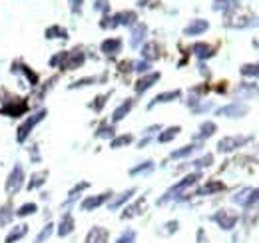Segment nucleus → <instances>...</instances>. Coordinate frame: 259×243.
I'll use <instances>...</instances> for the list:
<instances>
[{
    "label": "nucleus",
    "instance_id": "obj_17",
    "mask_svg": "<svg viewBox=\"0 0 259 243\" xmlns=\"http://www.w3.org/2000/svg\"><path fill=\"white\" fill-rule=\"evenodd\" d=\"M207 28H209V22L203 20V18H197V20H192V22L184 28V34H186V36H199V34H203Z\"/></svg>",
    "mask_w": 259,
    "mask_h": 243
},
{
    "label": "nucleus",
    "instance_id": "obj_44",
    "mask_svg": "<svg viewBox=\"0 0 259 243\" xmlns=\"http://www.w3.org/2000/svg\"><path fill=\"white\" fill-rule=\"evenodd\" d=\"M241 74H243V76L259 78V64H243V66H241Z\"/></svg>",
    "mask_w": 259,
    "mask_h": 243
},
{
    "label": "nucleus",
    "instance_id": "obj_21",
    "mask_svg": "<svg viewBox=\"0 0 259 243\" xmlns=\"http://www.w3.org/2000/svg\"><path fill=\"white\" fill-rule=\"evenodd\" d=\"M215 132H218V126H215L213 122H203V124L199 126V130H197V134L194 136V140H195V142L207 140V138H211Z\"/></svg>",
    "mask_w": 259,
    "mask_h": 243
},
{
    "label": "nucleus",
    "instance_id": "obj_1",
    "mask_svg": "<svg viewBox=\"0 0 259 243\" xmlns=\"http://www.w3.org/2000/svg\"><path fill=\"white\" fill-rule=\"evenodd\" d=\"M24 183H26V172H24L22 164H14V168L10 170V174H8L6 182H4V191H6V195H8V197L18 195L20 189L24 187Z\"/></svg>",
    "mask_w": 259,
    "mask_h": 243
},
{
    "label": "nucleus",
    "instance_id": "obj_13",
    "mask_svg": "<svg viewBox=\"0 0 259 243\" xmlns=\"http://www.w3.org/2000/svg\"><path fill=\"white\" fill-rule=\"evenodd\" d=\"M84 62H86V54L82 50H68V56H66L62 70H78Z\"/></svg>",
    "mask_w": 259,
    "mask_h": 243
},
{
    "label": "nucleus",
    "instance_id": "obj_18",
    "mask_svg": "<svg viewBox=\"0 0 259 243\" xmlns=\"http://www.w3.org/2000/svg\"><path fill=\"white\" fill-rule=\"evenodd\" d=\"M134 193H136V187H130V189H126V191H122L120 195L112 197V199H110V204H108V206H110V210H112V212L120 210V208H122L126 201H130V199H132V195H134Z\"/></svg>",
    "mask_w": 259,
    "mask_h": 243
},
{
    "label": "nucleus",
    "instance_id": "obj_52",
    "mask_svg": "<svg viewBox=\"0 0 259 243\" xmlns=\"http://www.w3.org/2000/svg\"><path fill=\"white\" fill-rule=\"evenodd\" d=\"M209 108H211L209 102H207V104H201V106H192V110H194L195 114H197V112H205V110H209Z\"/></svg>",
    "mask_w": 259,
    "mask_h": 243
},
{
    "label": "nucleus",
    "instance_id": "obj_33",
    "mask_svg": "<svg viewBox=\"0 0 259 243\" xmlns=\"http://www.w3.org/2000/svg\"><path fill=\"white\" fill-rule=\"evenodd\" d=\"M38 212V206L34 204V201H26V204H22V206H18L14 213H16V217H30L34 213Z\"/></svg>",
    "mask_w": 259,
    "mask_h": 243
},
{
    "label": "nucleus",
    "instance_id": "obj_14",
    "mask_svg": "<svg viewBox=\"0 0 259 243\" xmlns=\"http://www.w3.org/2000/svg\"><path fill=\"white\" fill-rule=\"evenodd\" d=\"M136 20H138V14L134 10H124V12H118L112 16L114 28L116 26H132V24H136Z\"/></svg>",
    "mask_w": 259,
    "mask_h": 243
},
{
    "label": "nucleus",
    "instance_id": "obj_50",
    "mask_svg": "<svg viewBox=\"0 0 259 243\" xmlns=\"http://www.w3.org/2000/svg\"><path fill=\"white\" fill-rule=\"evenodd\" d=\"M28 152H30V159H32L34 164H38L42 157H40V153H38V146H32V148H28Z\"/></svg>",
    "mask_w": 259,
    "mask_h": 243
},
{
    "label": "nucleus",
    "instance_id": "obj_8",
    "mask_svg": "<svg viewBox=\"0 0 259 243\" xmlns=\"http://www.w3.org/2000/svg\"><path fill=\"white\" fill-rule=\"evenodd\" d=\"M247 112H249V108L245 104L233 102V104H227L224 108H220L218 116H224V118H243V116H247Z\"/></svg>",
    "mask_w": 259,
    "mask_h": 243
},
{
    "label": "nucleus",
    "instance_id": "obj_11",
    "mask_svg": "<svg viewBox=\"0 0 259 243\" xmlns=\"http://www.w3.org/2000/svg\"><path fill=\"white\" fill-rule=\"evenodd\" d=\"M162 78V74L160 72H150V74H146V76H142L136 84H134V90L136 94H144V92H148L154 84H158V80Z\"/></svg>",
    "mask_w": 259,
    "mask_h": 243
},
{
    "label": "nucleus",
    "instance_id": "obj_28",
    "mask_svg": "<svg viewBox=\"0 0 259 243\" xmlns=\"http://www.w3.org/2000/svg\"><path fill=\"white\" fill-rule=\"evenodd\" d=\"M142 56H144V60L152 64V60H156V58L160 56V48H158V44H154V42H148V44L142 48Z\"/></svg>",
    "mask_w": 259,
    "mask_h": 243
},
{
    "label": "nucleus",
    "instance_id": "obj_4",
    "mask_svg": "<svg viewBox=\"0 0 259 243\" xmlns=\"http://www.w3.org/2000/svg\"><path fill=\"white\" fill-rule=\"evenodd\" d=\"M114 197L112 191H104V193H98V195H88L80 201V210L82 212H94L98 208H102L104 204H108L110 199Z\"/></svg>",
    "mask_w": 259,
    "mask_h": 243
},
{
    "label": "nucleus",
    "instance_id": "obj_35",
    "mask_svg": "<svg viewBox=\"0 0 259 243\" xmlns=\"http://www.w3.org/2000/svg\"><path fill=\"white\" fill-rule=\"evenodd\" d=\"M195 150H199L197 144H188V146H184V148H180V150H176V152L169 153V159H182V157H188V155H192Z\"/></svg>",
    "mask_w": 259,
    "mask_h": 243
},
{
    "label": "nucleus",
    "instance_id": "obj_41",
    "mask_svg": "<svg viewBox=\"0 0 259 243\" xmlns=\"http://www.w3.org/2000/svg\"><path fill=\"white\" fill-rule=\"evenodd\" d=\"M213 164V155L211 153H205V155H201V157H197L194 161V168L195 170H203V168H209Z\"/></svg>",
    "mask_w": 259,
    "mask_h": 243
},
{
    "label": "nucleus",
    "instance_id": "obj_3",
    "mask_svg": "<svg viewBox=\"0 0 259 243\" xmlns=\"http://www.w3.org/2000/svg\"><path fill=\"white\" fill-rule=\"evenodd\" d=\"M201 180V174L199 172H194V174H190V176H186L184 180H180V182L176 183V185H171L165 193H163V197H160L158 199V204L162 206V204H165V201H169V199H180V195L188 189V187H192V185H195V183Z\"/></svg>",
    "mask_w": 259,
    "mask_h": 243
},
{
    "label": "nucleus",
    "instance_id": "obj_43",
    "mask_svg": "<svg viewBox=\"0 0 259 243\" xmlns=\"http://www.w3.org/2000/svg\"><path fill=\"white\" fill-rule=\"evenodd\" d=\"M108 98H110V92H108V94H102V96H96V100L90 104V108H92L94 112H102V108L106 106Z\"/></svg>",
    "mask_w": 259,
    "mask_h": 243
},
{
    "label": "nucleus",
    "instance_id": "obj_24",
    "mask_svg": "<svg viewBox=\"0 0 259 243\" xmlns=\"http://www.w3.org/2000/svg\"><path fill=\"white\" fill-rule=\"evenodd\" d=\"M192 52H194L199 60L211 58V56L215 54V50H213L209 44H205V42H197V44H194V46H192Z\"/></svg>",
    "mask_w": 259,
    "mask_h": 243
},
{
    "label": "nucleus",
    "instance_id": "obj_25",
    "mask_svg": "<svg viewBox=\"0 0 259 243\" xmlns=\"http://www.w3.org/2000/svg\"><path fill=\"white\" fill-rule=\"evenodd\" d=\"M56 231V225L52 223V221H48L38 233H36V237H34V243H46L50 237H52V233Z\"/></svg>",
    "mask_w": 259,
    "mask_h": 243
},
{
    "label": "nucleus",
    "instance_id": "obj_31",
    "mask_svg": "<svg viewBox=\"0 0 259 243\" xmlns=\"http://www.w3.org/2000/svg\"><path fill=\"white\" fill-rule=\"evenodd\" d=\"M44 36L48 38V40H54V38H60V40H68V30L62 28V26H48L46 32H44Z\"/></svg>",
    "mask_w": 259,
    "mask_h": 243
},
{
    "label": "nucleus",
    "instance_id": "obj_20",
    "mask_svg": "<svg viewBox=\"0 0 259 243\" xmlns=\"http://www.w3.org/2000/svg\"><path fill=\"white\" fill-rule=\"evenodd\" d=\"M100 50L104 54H108V56H114V54H118L122 50V40L120 38H108V40H104L100 44Z\"/></svg>",
    "mask_w": 259,
    "mask_h": 243
},
{
    "label": "nucleus",
    "instance_id": "obj_5",
    "mask_svg": "<svg viewBox=\"0 0 259 243\" xmlns=\"http://www.w3.org/2000/svg\"><path fill=\"white\" fill-rule=\"evenodd\" d=\"M251 140H253L251 136H227L224 140H220L218 152L229 153V152H233V150H237V148H241V146H245V144L251 142Z\"/></svg>",
    "mask_w": 259,
    "mask_h": 243
},
{
    "label": "nucleus",
    "instance_id": "obj_16",
    "mask_svg": "<svg viewBox=\"0 0 259 243\" xmlns=\"http://www.w3.org/2000/svg\"><path fill=\"white\" fill-rule=\"evenodd\" d=\"M178 98H182V92L180 90H169V92H162V94H158L150 104H148V110H152V108H156L158 104H167V102H174V100H178Z\"/></svg>",
    "mask_w": 259,
    "mask_h": 243
},
{
    "label": "nucleus",
    "instance_id": "obj_2",
    "mask_svg": "<svg viewBox=\"0 0 259 243\" xmlns=\"http://www.w3.org/2000/svg\"><path fill=\"white\" fill-rule=\"evenodd\" d=\"M46 114H48V110L46 108H40L38 112H34L30 116H26L24 122L18 126V130H16V142L18 144H24L28 138H30V134H32V130L40 124V122H44L46 118Z\"/></svg>",
    "mask_w": 259,
    "mask_h": 243
},
{
    "label": "nucleus",
    "instance_id": "obj_36",
    "mask_svg": "<svg viewBox=\"0 0 259 243\" xmlns=\"http://www.w3.org/2000/svg\"><path fill=\"white\" fill-rule=\"evenodd\" d=\"M132 142H134V136H132V134H124V136H116V138L110 142V146H112L114 150H118V148L130 146Z\"/></svg>",
    "mask_w": 259,
    "mask_h": 243
},
{
    "label": "nucleus",
    "instance_id": "obj_15",
    "mask_svg": "<svg viewBox=\"0 0 259 243\" xmlns=\"http://www.w3.org/2000/svg\"><path fill=\"white\" fill-rule=\"evenodd\" d=\"M144 210H146V197L142 195L138 201H134V204H130L128 208L122 212V219H132V217H138V215H142L144 213Z\"/></svg>",
    "mask_w": 259,
    "mask_h": 243
},
{
    "label": "nucleus",
    "instance_id": "obj_10",
    "mask_svg": "<svg viewBox=\"0 0 259 243\" xmlns=\"http://www.w3.org/2000/svg\"><path fill=\"white\" fill-rule=\"evenodd\" d=\"M74 227H76V221H74L72 213L64 212L62 217H60V221H58V225H56V235L58 237H68V235H72Z\"/></svg>",
    "mask_w": 259,
    "mask_h": 243
},
{
    "label": "nucleus",
    "instance_id": "obj_48",
    "mask_svg": "<svg viewBox=\"0 0 259 243\" xmlns=\"http://www.w3.org/2000/svg\"><path fill=\"white\" fill-rule=\"evenodd\" d=\"M150 68H152V64H150V62H146V60L134 62V70H136V72H140V74H146Z\"/></svg>",
    "mask_w": 259,
    "mask_h": 243
},
{
    "label": "nucleus",
    "instance_id": "obj_23",
    "mask_svg": "<svg viewBox=\"0 0 259 243\" xmlns=\"http://www.w3.org/2000/svg\"><path fill=\"white\" fill-rule=\"evenodd\" d=\"M132 108H134V100H126V102H122L116 110H114V114H112V122L116 124V122H122L126 116H128L130 112H132Z\"/></svg>",
    "mask_w": 259,
    "mask_h": 243
},
{
    "label": "nucleus",
    "instance_id": "obj_6",
    "mask_svg": "<svg viewBox=\"0 0 259 243\" xmlns=\"http://www.w3.org/2000/svg\"><path fill=\"white\" fill-rule=\"evenodd\" d=\"M237 219H239V215L229 212V210H220L211 215V221H215L224 231H231L237 225Z\"/></svg>",
    "mask_w": 259,
    "mask_h": 243
},
{
    "label": "nucleus",
    "instance_id": "obj_49",
    "mask_svg": "<svg viewBox=\"0 0 259 243\" xmlns=\"http://www.w3.org/2000/svg\"><path fill=\"white\" fill-rule=\"evenodd\" d=\"M195 239H197V243H209V239H207V235H205V229H203V227H199V229H197Z\"/></svg>",
    "mask_w": 259,
    "mask_h": 243
},
{
    "label": "nucleus",
    "instance_id": "obj_26",
    "mask_svg": "<svg viewBox=\"0 0 259 243\" xmlns=\"http://www.w3.org/2000/svg\"><path fill=\"white\" fill-rule=\"evenodd\" d=\"M88 187H90V183H88V182H80V183H76V185H74V187H72V189L68 191V199H66V201H64V208H68L70 204H74V201L78 199V195H80V193H82L84 189H88Z\"/></svg>",
    "mask_w": 259,
    "mask_h": 243
},
{
    "label": "nucleus",
    "instance_id": "obj_12",
    "mask_svg": "<svg viewBox=\"0 0 259 243\" xmlns=\"http://www.w3.org/2000/svg\"><path fill=\"white\" fill-rule=\"evenodd\" d=\"M108 239H110V231L106 227H102V225H94L86 233L84 243H108Z\"/></svg>",
    "mask_w": 259,
    "mask_h": 243
},
{
    "label": "nucleus",
    "instance_id": "obj_34",
    "mask_svg": "<svg viewBox=\"0 0 259 243\" xmlns=\"http://www.w3.org/2000/svg\"><path fill=\"white\" fill-rule=\"evenodd\" d=\"M180 132H182L180 126H169V128H165L162 134L158 136V142H160V144H167V142H171Z\"/></svg>",
    "mask_w": 259,
    "mask_h": 243
},
{
    "label": "nucleus",
    "instance_id": "obj_42",
    "mask_svg": "<svg viewBox=\"0 0 259 243\" xmlns=\"http://www.w3.org/2000/svg\"><path fill=\"white\" fill-rule=\"evenodd\" d=\"M66 56H68V50H62V52L54 54V56L50 58V68H64Z\"/></svg>",
    "mask_w": 259,
    "mask_h": 243
},
{
    "label": "nucleus",
    "instance_id": "obj_39",
    "mask_svg": "<svg viewBox=\"0 0 259 243\" xmlns=\"http://www.w3.org/2000/svg\"><path fill=\"white\" fill-rule=\"evenodd\" d=\"M249 191H251V187H245V189H241L239 193H235V195L231 197V201H233V204H237V206H241V208H245V206H247V197H249Z\"/></svg>",
    "mask_w": 259,
    "mask_h": 243
},
{
    "label": "nucleus",
    "instance_id": "obj_30",
    "mask_svg": "<svg viewBox=\"0 0 259 243\" xmlns=\"http://www.w3.org/2000/svg\"><path fill=\"white\" fill-rule=\"evenodd\" d=\"M226 185L222 182H207L203 187H199L197 191H195V195H211V193H215V191H222Z\"/></svg>",
    "mask_w": 259,
    "mask_h": 243
},
{
    "label": "nucleus",
    "instance_id": "obj_51",
    "mask_svg": "<svg viewBox=\"0 0 259 243\" xmlns=\"http://www.w3.org/2000/svg\"><path fill=\"white\" fill-rule=\"evenodd\" d=\"M96 10H104V12H108V0H96V6H94Z\"/></svg>",
    "mask_w": 259,
    "mask_h": 243
},
{
    "label": "nucleus",
    "instance_id": "obj_38",
    "mask_svg": "<svg viewBox=\"0 0 259 243\" xmlns=\"http://www.w3.org/2000/svg\"><path fill=\"white\" fill-rule=\"evenodd\" d=\"M20 72H22V76L28 80V84H30V86H38V76H36V72H34V70H30V66H28V64H22V66H20Z\"/></svg>",
    "mask_w": 259,
    "mask_h": 243
},
{
    "label": "nucleus",
    "instance_id": "obj_19",
    "mask_svg": "<svg viewBox=\"0 0 259 243\" xmlns=\"http://www.w3.org/2000/svg\"><path fill=\"white\" fill-rule=\"evenodd\" d=\"M14 210H16V208H14L10 201L0 206V227H8V225L12 223V219L16 217Z\"/></svg>",
    "mask_w": 259,
    "mask_h": 243
},
{
    "label": "nucleus",
    "instance_id": "obj_40",
    "mask_svg": "<svg viewBox=\"0 0 259 243\" xmlns=\"http://www.w3.org/2000/svg\"><path fill=\"white\" fill-rule=\"evenodd\" d=\"M100 78H96V76H88V78H82V80H76L74 84H70L68 88L70 90H76V88H84V86H92V84H96Z\"/></svg>",
    "mask_w": 259,
    "mask_h": 243
},
{
    "label": "nucleus",
    "instance_id": "obj_46",
    "mask_svg": "<svg viewBox=\"0 0 259 243\" xmlns=\"http://www.w3.org/2000/svg\"><path fill=\"white\" fill-rule=\"evenodd\" d=\"M116 243H136V231L134 229H126L118 239Z\"/></svg>",
    "mask_w": 259,
    "mask_h": 243
},
{
    "label": "nucleus",
    "instance_id": "obj_53",
    "mask_svg": "<svg viewBox=\"0 0 259 243\" xmlns=\"http://www.w3.org/2000/svg\"><path fill=\"white\" fill-rule=\"evenodd\" d=\"M132 66H134V62H122V64H120V70H122V72H130V70H134Z\"/></svg>",
    "mask_w": 259,
    "mask_h": 243
},
{
    "label": "nucleus",
    "instance_id": "obj_7",
    "mask_svg": "<svg viewBox=\"0 0 259 243\" xmlns=\"http://www.w3.org/2000/svg\"><path fill=\"white\" fill-rule=\"evenodd\" d=\"M26 110H28V102L16 98V100H8V102L4 104V108L0 110V114H6V116H10V118H20V116H24Z\"/></svg>",
    "mask_w": 259,
    "mask_h": 243
},
{
    "label": "nucleus",
    "instance_id": "obj_27",
    "mask_svg": "<svg viewBox=\"0 0 259 243\" xmlns=\"http://www.w3.org/2000/svg\"><path fill=\"white\" fill-rule=\"evenodd\" d=\"M239 6V0H213V10L215 12H231Z\"/></svg>",
    "mask_w": 259,
    "mask_h": 243
},
{
    "label": "nucleus",
    "instance_id": "obj_29",
    "mask_svg": "<svg viewBox=\"0 0 259 243\" xmlns=\"http://www.w3.org/2000/svg\"><path fill=\"white\" fill-rule=\"evenodd\" d=\"M46 178H48V170L36 172V174H32L30 182L26 183V187H28V189H38V187H42V185L46 183Z\"/></svg>",
    "mask_w": 259,
    "mask_h": 243
},
{
    "label": "nucleus",
    "instance_id": "obj_45",
    "mask_svg": "<svg viewBox=\"0 0 259 243\" xmlns=\"http://www.w3.org/2000/svg\"><path fill=\"white\" fill-rule=\"evenodd\" d=\"M96 138H114V128L108 126V124H102V126L98 128Z\"/></svg>",
    "mask_w": 259,
    "mask_h": 243
},
{
    "label": "nucleus",
    "instance_id": "obj_32",
    "mask_svg": "<svg viewBox=\"0 0 259 243\" xmlns=\"http://www.w3.org/2000/svg\"><path fill=\"white\" fill-rule=\"evenodd\" d=\"M154 170V161L152 159H146V161H142V164H138V166H134V168H130V176H142V174H150Z\"/></svg>",
    "mask_w": 259,
    "mask_h": 243
},
{
    "label": "nucleus",
    "instance_id": "obj_9",
    "mask_svg": "<svg viewBox=\"0 0 259 243\" xmlns=\"http://www.w3.org/2000/svg\"><path fill=\"white\" fill-rule=\"evenodd\" d=\"M30 227L26 223H18V225H10L8 227V233L4 235V243H18L22 241L26 235H28Z\"/></svg>",
    "mask_w": 259,
    "mask_h": 243
},
{
    "label": "nucleus",
    "instance_id": "obj_22",
    "mask_svg": "<svg viewBox=\"0 0 259 243\" xmlns=\"http://www.w3.org/2000/svg\"><path fill=\"white\" fill-rule=\"evenodd\" d=\"M146 34H148V26L146 24H136V28L132 32V38H130V46L132 48H140L142 42L146 40Z\"/></svg>",
    "mask_w": 259,
    "mask_h": 243
},
{
    "label": "nucleus",
    "instance_id": "obj_37",
    "mask_svg": "<svg viewBox=\"0 0 259 243\" xmlns=\"http://www.w3.org/2000/svg\"><path fill=\"white\" fill-rule=\"evenodd\" d=\"M235 94H239V96H247V98H253V96H259V88L257 86H253V84H241Z\"/></svg>",
    "mask_w": 259,
    "mask_h": 243
},
{
    "label": "nucleus",
    "instance_id": "obj_47",
    "mask_svg": "<svg viewBox=\"0 0 259 243\" xmlns=\"http://www.w3.org/2000/svg\"><path fill=\"white\" fill-rule=\"evenodd\" d=\"M251 206H259V187L249 191V197H247V206L245 208H251Z\"/></svg>",
    "mask_w": 259,
    "mask_h": 243
}]
</instances>
